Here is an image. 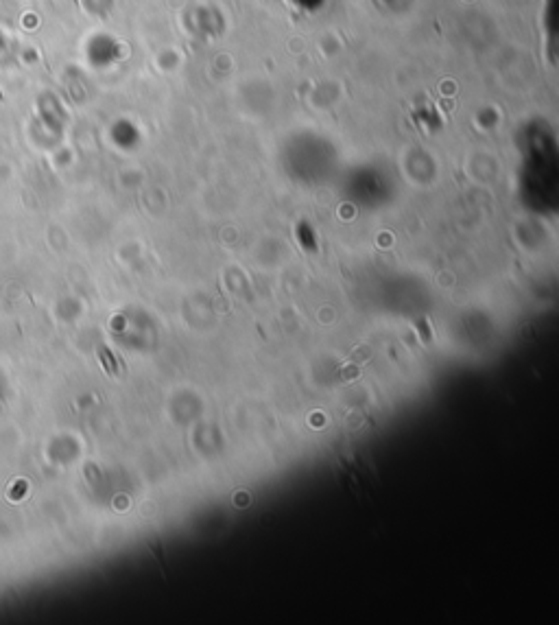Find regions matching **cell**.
<instances>
[{"mask_svg":"<svg viewBox=\"0 0 559 625\" xmlns=\"http://www.w3.org/2000/svg\"><path fill=\"white\" fill-rule=\"evenodd\" d=\"M337 479L346 494L363 505L370 507L378 501L380 481L378 470L365 453H343L337 457Z\"/></svg>","mask_w":559,"mask_h":625,"instance_id":"cell-1","label":"cell"}]
</instances>
